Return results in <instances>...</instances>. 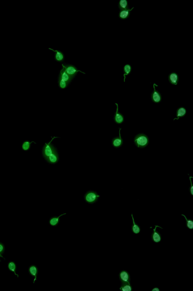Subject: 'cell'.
<instances>
[{"label": "cell", "instance_id": "obj_1", "mask_svg": "<svg viewBox=\"0 0 193 291\" xmlns=\"http://www.w3.org/2000/svg\"><path fill=\"white\" fill-rule=\"evenodd\" d=\"M133 143L138 148L143 149L149 145V139L147 135L143 133H140L135 137Z\"/></svg>", "mask_w": 193, "mask_h": 291}, {"label": "cell", "instance_id": "obj_15", "mask_svg": "<svg viewBox=\"0 0 193 291\" xmlns=\"http://www.w3.org/2000/svg\"><path fill=\"white\" fill-rule=\"evenodd\" d=\"M63 68L61 70L59 77L62 79L63 80L67 83L68 84L71 81L72 79L69 76L66 72L65 67L62 66Z\"/></svg>", "mask_w": 193, "mask_h": 291}, {"label": "cell", "instance_id": "obj_7", "mask_svg": "<svg viewBox=\"0 0 193 291\" xmlns=\"http://www.w3.org/2000/svg\"><path fill=\"white\" fill-rule=\"evenodd\" d=\"M119 279L121 283H130L131 278L130 274L127 271L122 270L118 274Z\"/></svg>", "mask_w": 193, "mask_h": 291}, {"label": "cell", "instance_id": "obj_22", "mask_svg": "<svg viewBox=\"0 0 193 291\" xmlns=\"http://www.w3.org/2000/svg\"><path fill=\"white\" fill-rule=\"evenodd\" d=\"M8 269H9V270L10 271V272L14 273L15 275L17 276V277H19V275L16 273V269H17V267H16L15 263L13 262V261H10L8 264Z\"/></svg>", "mask_w": 193, "mask_h": 291}, {"label": "cell", "instance_id": "obj_20", "mask_svg": "<svg viewBox=\"0 0 193 291\" xmlns=\"http://www.w3.org/2000/svg\"><path fill=\"white\" fill-rule=\"evenodd\" d=\"M119 289L122 291H132L133 290L131 283H121Z\"/></svg>", "mask_w": 193, "mask_h": 291}, {"label": "cell", "instance_id": "obj_18", "mask_svg": "<svg viewBox=\"0 0 193 291\" xmlns=\"http://www.w3.org/2000/svg\"><path fill=\"white\" fill-rule=\"evenodd\" d=\"M49 49L55 52V59L57 62H62L63 61L64 59V54L62 52L59 50H54V49L50 48H49Z\"/></svg>", "mask_w": 193, "mask_h": 291}, {"label": "cell", "instance_id": "obj_11", "mask_svg": "<svg viewBox=\"0 0 193 291\" xmlns=\"http://www.w3.org/2000/svg\"><path fill=\"white\" fill-rule=\"evenodd\" d=\"M29 275L34 278L33 283H35L37 280V277L39 273V268L37 266L34 264L31 265L29 268L28 269Z\"/></svg>", "mask_w": 193, "mask_h": 291}, {"label": "cell", "instance_id": "obj_27", "mask_svg": "<svg viewBox=\"0 0 193 291\" xmlns=\"http://www.w3.org/2000/svg\"><path fill=\"white\" fill-rule=\"evenodd\" d=\"M193 178L192 177L189 176V180L190 181L191 186L189 188V191L190 193L192 196L193 195V186L192 181V178Z\"/></svg>", "mask_w": 193, "mask_h": 291}, {"label": "cell", "instance_id": "obj_2", "mask_svg": "<svg viewBox=\"0 0 193 291\" xmlns=\"http://www.w3.org/2000/svg\"><path fill=\"white\" fill-rule=\"evenodd\" d=\"M59 138V137H54L53 138H52L50 142H49L48 143H45L42 149V153L43 156L46 160L56 150L52 145L51 144V142L54 138Z\"/></svg>", "mask_w": 193, "mask_h": 291}, {"label": "cell", "instance_id": "obj_13", "mask_svg": "<svg viewBox=\"0 0 193 291\" xmlns=\"http://www.w3.org/2000/svg\"><path fill=\"white\" fill-rule=\"evenodd\" d=\"M66 213L59 215L58 216H53L50 218L48 221V223L52 227H55L58 225L60 222V217L62 216L65 215Z\"/></svg>", "mask_w": 193, "mask_h": 291}, {"label": "cell", "instance_id": "obj_16", "mask_svg": "<svg viewBox=\"0 0 193 291\" xmlns=\"http://www.w3.org/2000/svg\"><path fill=\"white\" fill-rule=\"evenodd\" d=\"M186 113H187V111L184 107H179L176 111V117L174 119V121L176 120H178L180 118H183L185 116Z\"/></svg>", "mask_w": 193, "mask_h": 291}, {"label": "cell", "instance_id": "obj_8", "mask_svg": "<svg viewBox=\"0 0 193 291\" xmlns=\"http://www.w3.org/2000/svg\"><path fill=\"white\" fill-rule=\"evenodd\" d=\"M121 128H119V136L115 137L112 140V145L114 148L118 149L121 147L123 144V140L121 137L120 131Z\"/></svg>", "mask_w": 193, "mask_h": 291}, {"label": "cell", "instance_id": "obj_3", "mask_svg": "<svg viewBox=\"0 0 193 291\" xmlns=\"http://www.w3.org/2000/svg\"><path fill=\"white\" fill-rule=\"evenodd\" d=\"M100 196L97 194L96 192L90 191L86 193L84 199L86 202L89 204H94L96 203L99 198Z\"/></svg>", "mask_w": 193, "mask_h": 291}, {"label": "cell", "instance_id": "obj_10", "mask_svg": "<svg viewBox=\"0 0 193 291\" xmlns=\"http://www.w3.org/2000/svg\"><path fill=\"white\" fill-rule=\"evenodd\" d=\"M168 80L172 85H177L179 81V74L176 72H171L168 75Z\"/></svg>", "mask_w": 193, "mask_h": 291}, {"label": "cell", "instance_id": "obj_19", "mask_svg": "<svg viewBox=\"0 0 193 291\" xmlns=\"http://www.w3.org/2000/svg\"><path fill=\"white\" fill-rule=\"evenodd\" d=\"M132 67L130 64H127L123 68L124 82H125L127 76L131 73Z\"/></svg>", "mask_w": 193, "mask_h": 291}, {"label": "cell", "instance_id": "obj_24", "mask_svg": "<svg viewBox=\"0 0 193 291\" xmlns=\"http://www.w3.org/2000/svg\"><path fill=\"white\" fill-rule=\"evenodd\" d=\"M181 215L184 216L185 219L186 227L189 229H193V221L192 220L188 219L185 215L181 214Z\"/></svg>", "mask_w": 193, "mask_h": 291}, {"label": "cell", "instance_id": "obj_12", "mask_svg": "<svg viewBox=\"0 0 193 291\" xmlns=\"http://www.w3.org/2000/svg\"><path fill=\"white\" fill-rule=\"evenodd\" d=\"M133 7L131 9H129L126 10H121L118 13V17L120 19L122 20H125L129 18L131 14V11L134 9Z\"/></svg>", "mask_w": 193, "mask_h": 291}, {"label": "cell", "instance_id": "obj_21", "mask_svg": "<svg viewBox=\"0 0 193 291\" xmlns=\"http://www.w3.org/2000/svg\"><path fill=\"white\" fill-rule=\"evenodd\" d=\"M118 6L120 10L129 9L128 1L127 0H120L118 3Z\"/></svg>", "mask_w": 193, "mask_h": 291}, {"label": "cell", "instance_id": "obj_5", "mask_svg": "<svg viewBox=\"0 0 193 291\" xmlns=\"http://www.w3.org/2000/svg\"><path fill=\"white\" fill-rule=\"evenodd\" d=\"M62 66L65 67L66 73L68 74L69 76L72 79L79 72L85 74V73L82 72L80 70H78L73 65H68V64L64 65V64H62Z\"/></svg>", "mask_w": 193, "mask_h": 291}, {"label": "cell", "instance_id": "obj_17", "mask_svg": "<svg viewBox=\"0 0 193 291\" xmlns=\"http://www.w3.org/2000/svg\"><path fill=\"white\" fill-rule=\"evenodd\" d=\"M131 216L133 220V224L131 226L132 232L135 234H139L141 232V227L135 221L133 214H132Z\"/></svg>", "mask_w": 193, "mask_h": 291}, {"label": "cell", "instance_id": "obj_14", "mask_svg": "<svg viewBox=\"0 0 193 291\" xmlns=\"http://www.w3.org/2000/svg\"><path fill=\"white\" fill-rule=\"evenodd\" d=\"M59 160V155L57 153L56 150H55L52 154L49 156L46 160L48 162L51 164H55Z\"/></svg>", "mask_w": 193, "mask_h": 291}, {"label": "cell", "instance_id": "obj_4", "mask_svg": "<svg viewBox=\"0 0 193 291\" xmlns=\"http://www.w3.org/2000/svg\"><path fill=\"white\" fill-rule=\"evenodd\" d=\"M158 86V85L154 83L153 84L154 89L151 95L152 101L153 103L155 104H159L162 100V97H161L160 92L158 90H156V87Z\"/></svg>", "mask_w": 193, "mask_h": 291}, {"label": "cell", "instance_id": "obj_9", "mask_svg": "<svg viewBox=\"0 0 193 291\" xmlns=\"http://www.w3.org/2000/svg\"><path fill=\"white\" fill-rule=\"evenodd\" d=\"M115 105H116L117 109L116 111L115 112L114 116V120L116 124L118 125H121L124 121V117L122 114L119 112L118 104L115 103Z\"/></svg>", "mask_w": 193, "mask_h": 291}, {"label": "cell", "instance_id": "obj_6", "mask_svg": "<svg viewBox=\"0 0 193 291\" xmlns=\"http://www.w3.org/2000/svg\"><path fill=\"white\" fill-rule=\"evenodd\" d=\"M160 227L163 229V228L160 226L155 225V228L153 229V232L151 235V239L156 244H158L161 242L162 240V236L160 233L157 230V228Z\"/></svg>", "mask_w": 193, "mask_h": 291}, {"label": "cell", "instance_id": "obj_28", "mask_svg": "<svg viewBox=\"0 0 193 291\" xmlns=\"http://www.w3.org/2000/svg\"><path fill=\"white\" fill-rule=\"evenodd\" d=\"M160 291V290L159 288H158V287H154V288H153L152 290H151V291Z\"/></svg>", "mask_w": 193, "mask_h": 291}, {"label": "cell", "instance_id": "obj_23", "mask_svg": "<svg viewBox=\"0 0 193 291\" xmlns=\"http://www.w3.org/2000/svg\"><path fill=\"white\" fill-rule=\"evenodd\" d=\"M34 143L36 144L34 141H30L29 140H25L23 142L22 145V149L23 150L25 151H27L30 150L31 144Z\"/></svg>", "mask_w": 193, "mask_h": 291}, {"label": "cell", "instance_id": "obj_26", "mask_svg": "<svg viewBox=\"0 0 193 291\" xmlns=\"http://www.w3.org/2000/svg\"><path fill=\"white\" fill-rule=\"evenodd\" d=\"M5 248L4 244L3 243L0 242V258H4L2 256L3 254L5 252ZM1 260L0 259V262H1Z\"/></svg>", "mask_w": 193, "mask_h": 291}, {"label": "cell", "instance_id": "obj_25", "mask_svg": "<svg viewBox=\"0 0 193 291\" xmlns=\"http://www.w3.org/2000/svg\"><path fill=\"white\" fill-rule=\"evenodd\" d=\"M58 84L59 87L62 89L65 88L68 86V84L65 82V81L63 80L62 79L59 77Z\"/></svg>", "mask_w": 193, "mask_h": 291}]
</instances>
